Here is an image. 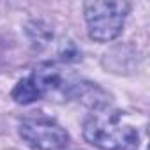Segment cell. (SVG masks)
I'll list each match as a JSON object with an SVG mask.
<instances>
[{
    "mask_svg": "<svg viewBox=\"0 0 150 150\" xmlns=\"http://www.w3.org/2000/svg\"><path fill=\"white\" fill-rule=\"evenodd\" d=\"M62 83L60 69L55 64H41L37 65L27 78L20 80L13 90V99L18 104H32L44 96L57 90Z\"/></svg>",
    "mask_w": 150,
    "mask_h": 150,
    "instance_id": "3",
    "label": "cell"
},
{
    "mask_svg": "<svg viewBox=\"0 0 150 150\" xmlns=\"http://www.w3.org/2000/svg\"><path fill=\"white\" fill-rule=\"evenodd\" d=\"M21 138L37 150H62L69 143V134L51 118L32 117L20 124Z\"/></svg>",
    "mask_w": 150,
    "mask_h": 150,
    "instance_id": "4",
    "label": "cell"
},
{
    "mask_svg": "<svg viewBox=\"0 0 150 150\" xmlns=\"http://www.w3.org/2000/svg\"><path fill=\"white\" fill-rule=\"evenodd\" d=\"M127 2H87L85 20L88 27V35L94 41L108 42L120 35L124 28L125 16L129 13Z\"/></svg>",
    "mask_w": 150,
    "mask_h": 150,
    "instance_id": "2",
    "label": "cell"
},
{
    "mask_svg": "<svg viewBox=\"0 0 150 150\" xmlns=\"http://www.w3.org/2000/svg\"><path fill=\"white\" fill-rule=\"evenodd\" d=\"M83 136L101 150H134L139 145L138 131L125 120V115L108 104L92 110L85 120Z\"/></svg>",
    "mask_w": 150,
    "mask_h": 150,
    "instance_id": "1",
    "label": "cell"
}]
</instances>
